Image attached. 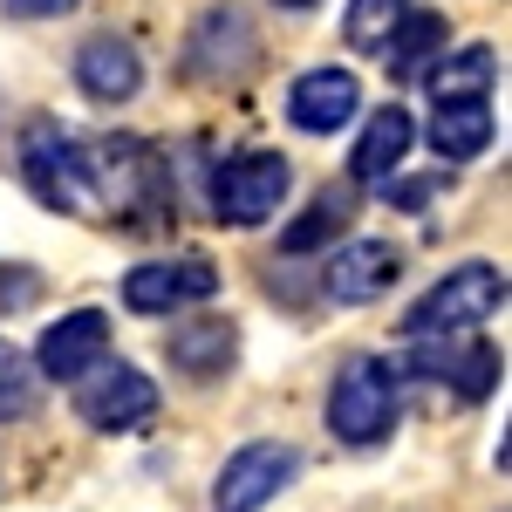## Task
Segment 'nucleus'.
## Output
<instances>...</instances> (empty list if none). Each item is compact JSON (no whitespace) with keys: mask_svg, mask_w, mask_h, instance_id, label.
<instances>
[{"mask_svg":"<svg viewBox=\"0 0 512 512\" xmlns=\"http://www.w3.org/2000/svg\"><path fill=\"white\" fill-rule=\"evenodd\" d=\"M499 308H506V274H499V267H485V260H465V267H451V274L437 280L431 294H417V301H410L403 335H410V342L465 335V328H478V321H492Z\"/></svg>","mask_w":512,"mask_h":512,"instance_id":"nucleus-1","label":"nucleus"},{"mask_svg":"<svg viewBox=\"0 0 512 512\" xmlns=\"http://www.w3.org/2000/svg\"><path fill=\"white\" fill-rule=\"evenodd\" d=\"M21 171L35 185L41 205L55 212H76V219H103V171H96V151L89 144H69L62 130H35L28 151H21Z\"/></svg>","mask_w":512,"mask_h":512,"instance_id":"nucleus-2","label":"nucleus"},{"mask_svg":"<svg viewBox=\"0 0 512 512\" xmlns=\"http://www.w3.org/2000/svg\"><path fill=\"white\" fill-rule=\"evenodd\" d=\"M328 431L342 444H383L396 431V369L383 355H349L328 390Z\"/></svg>","mask_w":512,"mask_h":512,"instance_id":"nucleus-3","label":"nucleus"},{"mask_svg":"<svg viewBox=\"0 0 512 512\" xmlns=\"http://www.w3.org/2000/svg\"><path fill=\"white\" fill-rule=\"evenodd\" d=\"M287 192H294V171H287L280 151H239L212 178V212L226 226H267L280 205H287Z\"/></svg>","mask_w":512,"mask_h":512,"instance_id":"nucleus-4","label":"nucleus"},{"mask_svg":"<svg viewBox=\"0 0 512 512\" xmlns=\"http://www.w3.org/2000/svg\"><path fill=\"white\" fill-rule=\"evenodd\" d=\"M76 410L89 431H137L144 417H158V383L130 362H96L89 376H76Z\"/></svg>","mask_w":512,"mask_h":512,"instance_id":"nucleus-5","label":"nucleus"},{"mask_svg":"<svg viewBox=\"0 0 512 512\" xmlns=\"http://www.w3.org/2000/svg\"><path fill=\"white\" fill-rule=\"evenodd\" d=\"M294 472H301V458L287 451V444H239L233 458L219 465V485H212V506L219 512H260L274 506L280 492L294 485Z\"/></svg>","mask_w":512,"mask_h":512,"instance_id":"nucleus-6","label":"nucleus"},{"mask_svg":"<svg viewBox=\"0 0 512 512\" xmlns=\"http://www.w3.org/2000/svg\"><path fill=\"white\" fill-rule=\"evenodd\" d=\"M219 294V267L212 260H144L123 274V308L130 315H178L192 301Z\"/></svg>","mask_w":512,"mask_h":512,"instance_id":"nucleus-7","label":"nucleus"},{"mask_svg":"<svg viewBox=\"0 0 512 512\" xmlns=\"http://www.w3.org/2000/svg\"><path fill=\"white\" fill-rule=\"evenodd\" d=\"M396 274H403V253H396L390 239H342L328 253V267H321V294L342 301V308H362V301L390 294Z\"/></svg>","mask_w":512,"mask_h":512,"instance_id":"nucleus-8","label":"nucleus"},{"mask_svg":"<svg viewBox=\"0 0 512 512\" xmlns=\"http://www.w3.org/2000/svg\"><path fill=\"white\" fill-rule=\"evenodd\" d=\"M103 355H110V315H103V308H76V315H62L55 328H41L35 376L76 383V376H89V369L103 362Z\"/></svg>","mask_w":512,"mask_h":512,"instance_id":"nucleus-9","label":"nucleus"},{"mask_svg":"<svg viewBox=\"0 0 512 512\" xmlns=\"http://www.w3.org/2000/svg\"><path fill=\"white\" fill-rule=\"evenodd\" d=\"M355 110H362V82L349 69H308L287 89V123L308 130V137H335Z\"/></svg>","mask_w":512,"mask_h":512,"instance_id":"nucleus-10","label":"nucleus"},{"mask_svg":"<svg viewBox=\"0 0 512 512\" xmlns=\"http://www.w3.org/2000/svg\"><path fill=\"white\" fill-rule=\"evenodd\" d=\"M76 82L89 103H130L144 89V62L123 35H89L76 48Z\"/></svg>","mask_w":512,"mask_h":512,"instance_id":"nucleus-11","label":"nucleus"},{"mask_svg":"<svg viewBox=\"0 0 512 512\" xmlns=\"http://www.w3.org/2000/svg\"><path fill=\"white\" fill-rule=\"evenodd\" d=\"M410 362H417L424 376H444V383L465 396V403H478V396L499 383V369H506L492 342H458V349H451V335H431V342H417V355H410Z\"/></svg>","mask_w":512,"mask_h":512,"instance_id":"nucleus-12","label":"nucleus"},{"mask_svg":"<svg viewBox=\"0 0 512 512\" xmlns=\"http://www.w3.org/2000/svg\"><path fill=\"white\" fill-rule=\"evenodd\" d=\"M410 144H417V123H410V110L383 103L376 117L362 123V137H355V151H349V171L362 178V185H383L396 164L410 158Z\"/></svg>","mask_w":512,"mask_h":512,"instance_id":"nucleus-13","label":"nucleus"},{"mask_svg":"<svg viewBox=\"0 0 512 512\" xmlns=\"http://www.w3.org/2000/svg\"><path fill=\"white\" fill-rule=\"evenodd\" d=\"M492 103L485 96H458V103H437L431 110V151L444 164H465V158H478L485 144H492Z\"/></svg>","mask_w":512,"mask_h":512,"instance_id":"nucleus-14","label":"nucleus"},{"mask_svg":"<svg viewBox=\"0 0 512 512\" xmlns=\"http://www.w3.org/2000/svg\"><path fill=\"white\" fill-rule=\"evenodd\" d=\"M383 55H390L396 82H424V69L444 55V14H417V7H410V14L396 21V35L383 41Z\"/></svg>","mask_w":512,"mask_h":512,"instance_id":"nucleus-15","label":"nucleus"},{"mask_svg":"<svg viewBox=\"0 0 512 512\" xmlns=\"http://www.w3.org/2000/svg\"><path fill=\"white\" fill-rule=\"evenodd\" d=\"M239 335L233 321H185V328H171V369H185V376H219L226 362H233Z\"/></svg>","mask_w":512,"mask_h":512,"instance_id":"nucleus-16","label":"nucleus"},{"mask_svg":"<svg viewBox=\"0 0 512 512\" xmlns=\"http://www.w3.org/2000/svg\"><path fill=\"white\" fill-rule=\"evenodd\" d=\"M492 76H499V55L478 41V48H458L451 62H431L424 69V82H431L437 103H458V96H485L492 89Z\"/></svg>","mask_w":512,"mask_h":512,"instance_id":"nucleus-17","label":"nucleus"},{"mask_svg":"<svg viewBox=\"0 0 512 512\" xmlns=\"http://www.w3.org/2000/svg\"><path fill=\"white\" fill-rule=\"evenodd\" d=\"M403 14H410V0H349L342 35H349V48H383V41L396 35Z\"/></svg>","mask_w":512,"mask_h":512,"instance_id":"nucleus-18","label":"nucleus"},{"mask_svg":"<svg viewBox=\"0 0 512 512\" xmlns=\"http://www.w3.org/2000/svg\"><path fill=\"white\" fill-rule=\"evenodd\" d=\"M342 226H349V198H315V205H308V219H294V226H287V233H280V246H287V253H315L321 239L328 233H342Z\"/></svg>","mask_w":512,"mask_h":512,"instance_id":"nucleus-19","label":"nucleus"},{"mask_svg":"<svg viewBox=\"0 0 512 512\" xmlns=\"http://www.w3.org/2000/svg\"><path fill=\"white\" fill-rule=\"evenodd\" d=\"M35 396H41L35 362L0 342V417H28V410H35Z\"/></svg>","mask_w":512,"mask_h":512,"instance_id":"nucleus-20","label":"nucleus"},{"mask_svg":"<svg viewBox=\"0 0 512 512\" xmlns=\"http://www.w3.org/2000/svg\"><path fill=\"white\" fill-rule=\"evenodd\" d=\"M7 7H14V14H69L76 0H7Z\"/></svg>","mask_w":512,"mask_h":512,"instance_id":"nucleus-21","label":"nucleus"},{"mask_svg":"<svg viewBox=\"0 0 512 512\" xmlns=\"http://www.w3.org/2000/svg\"><path fill=\"white\" fill-rule=\"evenodd\" d=\"M274 7H321V0H274Z\"/></svg>","mask_w":512,"mask_h":512,"instance_id":"nucleus-22","label":"nucleus"}]
</instances>
